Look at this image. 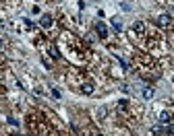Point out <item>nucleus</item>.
<instances>
[{
	"label": "nucleus",
	"mask_w": 174,
	"mask_h": 136,
	"mask_svg": "<svg viewBox=\"0 0 174 136\" xmlns=\"http://www.w3.org/2000/svg\"><path fill=\"white\" fill-rule=\"evenodd\" d=\"M156 23L160 27H170V25H172V17H170L168 13H164V15H160V17L156 19Z\"/></svg>",
	"instance_id": "nucleus-1"
},
{
	"label": "nucleus",
	"mask_w": 174,
	"mask_h": 136,
	"mask_svg": "<svg viewBox=\"0 0 174 136\" xmlns=\"http://www.w3.org/2000/svg\"><path fill=\"white\" fill-rule=\"evenodd\" d=\"M96 33H97V37H102V39H106L108 37V27L100 21V23H96Z\"/></svg>",
	"instance_id": "nucleus-2"
},
{
	"label": "nucleus",
	"mask_w": 174,
	"mask_h": 136,
	"mask_svg": "<svg viewBox=\"0 0 174 136\" xmlns=\"http://www.w3.org/2000/svg\"><path fill=\"white\" fill-rule=\"evenodd\" d=\"M52 15H42V17H40V25L44 27V29H48V27H52Z\"/></svg>",
	"instance_id": "nucleus-3"
},
{
	"label": "nucleus",
	"mask_w": 174,
	"mask_h": 136,
	"mask_svg": "<svg viewBox=\"0 0 174 136\" xmlns=\"http://www.w3.org/2000/svg\"><path fill=\"white\" fill-rule=\"evenodd\" d=\"M133 31H135L137 35H143L145 33V23H143V21H137V23L133 25Z\"/></svg>",
	"instance_id": "nucleus-4"
},
{
	"label": "nucleus",
	"mask_w": 174,
	"mask_h": 136,
	"mask_svg": "<svg viewBox=\"0 0 174 136\" xmlns=\"http://www.w3.org/2000/svg\"><path fill=\"white\" fill-rule=\"evenodd\" d=\"M93 89H96V87L91 85V83H83V85H81V93L91 95V93H93Z\"/></svg>",
	"instance_id": "nucleus-5"
},
{
	"label": "nucleus",
	"mask_w": 174,
	"mask_h": 136,
	"mask_svg": "<svg viewBox=\"0 0 174 136\" xmlns=\"http://www.w3.org/2000/svg\"><path fill=\"white\" fill-rule=\"evenodd\" d=\"M153 95H156V91H153L151 87H145V89H143V99H151Z\"/></svg>",
	"instance_id": "nucleus-6"
},
{
	"label": "nucleus",
	"mask_w": 174,
	"mask_h": 136,
	"mask_svg": "<svg viewBox=\"0 0 174 136\" xmlns=\"http://www.w3.org/2000/svg\"><path fill=\"white\" fill-rule=\"evenodd\" d=\"M170 113H168V111H162V113H160V122H162V124H170Z\"/></svg>",
	"instance_id": "nucleus-7"
},
{
	"label": "nucleus",
	"mask_w": 174,
	"mask_h": 136,
	"mask_svg": "<svg viewBox=\"0 0 174 136\" xmlns=\"http://www.w3.org/2000/svg\"><path fill=\"white\" fill-rule=\"evenodd\" d=\"M112 25H114L116 31H120V29H122V23H120V19H118V17H112Z\"/></svg>",
	"instance_id": "nucleus-8"
},
{
	"label": "nucleus",
	"mask_w": 174,
	"mask_h": 136,
	"mask_svg": "<svg viewBox=\"0 0 174 136\" xmlns=\"http://www.w3.org/2000/svg\"><path fill=\"white\" fill-rule=\"evenodd\" d=\"M50 56H52L54 60L60 58V54H58V50H56V45H50Z\"/></svg>",
	"instance_id": "nucleus-9"
},
{
	"label": "nucleus",
	"mask_w": 174,
	"mask_h": 136,
	"mask_svg": "<svg viewBox=\"0 0 174 136\" xmlns=\"http://www.w3.org/2000/svg\"><path fill=\"white\" fill-rule=\"evenodd\" d=\"M127 107H129V101H127V99H120V101H118V109L124 111Z\"/></svg>",
	"instance_id": "nucleus-10"
},
{
	"label": "nucleus",
	"mask_w": 174,
	"mask_h": 136,
	"mask_svg": "<svg viewBox=\"0 0 174 136\" xmlns=\"http://www.w3.org/2000/svg\"><path fill=\"white\" fill-rule=\"evenodd\" d=\"M104 116H106V107H100L97 109V120H104Z\"/></svg>",
	"instance_id": "nucleus-11"
},
{
	"label": "nucleus",
	"mask_w": 174,
	"mask_h": 136,
	"mask_svg": "<svg viewBox=\"0 0 174 136\" xmlns=\"http://www.w3.org/2000/svg\"><path fill=\"white\" fill-rule=\"evenodd\" d=\"M166 132H168L170 136H174V124H172V122L168 124V128H166Z\"/></svg>",
	"instance_id": "nucleus-12"
},
{
	"label": "nucleus",
	"mask_w": 174,
	"mask_h": 136,
	"mask_svg": "<svg viewBox=\"0 0 174 136\" xmlns=\"http://www.w3.org/2000/svg\"><path fill=\"white\" fill-rule=\"evenodd\" d=\"M153 132H156V134H162V132H164V128H162V126H156V128H153Z\"/></svg>",
	"instance_id": "nucleus-13"
},
{
	"label": "nucleus",
	"mask_w": 174,
	"mask_h": 136,
	"mask_svg": "<svg viewBox=\"0 0 174 136\" xmlns=\"http://www.w3.org/2000/svg\"><path fill=\"white\" fill-rule=\"evenodd\" d=\"M120 9H122V10H130V6L127 4V2H120Z\"/></svg>",
	"instance_id": "nucleus-14"
},
{
	"label": "nucleus",
	"mask_w": 174,
	"mask_h": 136,
	"mask_svg": "<svg viewBox=\"0 0 174 136\" xmlns=\"http://www.w3.org/2000/svg\"><path fill=\"white\" fill-rule=\"evenodd\" d=\"M83 136H93V134H83Z\"/></svg>",
	"instance_id": "nucleus-15"
},
{
	"label": "nucleus",
	"mask_w": 174,
	"mask_h": 136,
	"mask_svg": "<svg viewBox=\"0 0 174 136\" xmlns=\"http://www.w3.org/2000/svg\"><path fill=\"white\" fill-rule=\"evenodd\" d=\"M93 136H102V134H93Z\"/></svg>",
	"instance_id": "nucleus-16"
},
{
	"label": "nucleus",
	"mask_w": 174,
	"mask_h": 136,
	"mask_svg": "<svg viewBox=\"0 0 174 136\" xmlns=\"http://www.w3.org/2000/svg\"><path fill=\"white\" fill-rule=\"evenodd\" d=\"M0 48H2V41H0Z\"/></svg>",
	"instance_id": "nucleus-17"
},
{
	"label": "nucleus",
	"mask_w": 174,
	"mask_h": 136,
	"mask_svg": "<svg viewBox=\"0 0 174 136\" xmlns=\"http://www.w3.org/2000/svg\"><path fill=\"white\" fill-rule=\"evenodd\" d=\"M172 83H174V77H172Z\"/></svg>",
	"instance_id": "nucleus-18"
}]
</instances>
